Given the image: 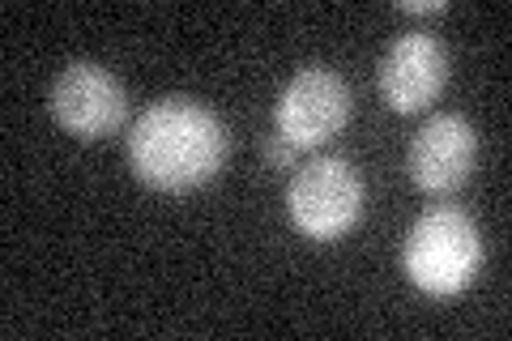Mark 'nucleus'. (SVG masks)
Wrapping results in <instances>:
<instances>
[{
    "instance_id": "20e7f679",
    "label": "nucleus",
    "mask_w": 512,
    "mask_h": 341,
    "mask_svg": "<svg viewBox=\"0 0 512 341\" xmlns=\"http://www.w3.org/2000/svg\"><path fill=\"white\" fill-rule=\"evenodd\" d=\"M47 103H52V116L60 128H69L73 137H86V141L116 133L128 116V94L120 86V77L90 60L64 64L60 77L52 81Z\"/></svg>"
},
{
    "instance_id": "6e6552de",
    "label": "nucleus",
    "mask_w": 512,
    "mask_h": 341,
    "mask_svg": "<svg viewBox=\"0 0 512 341\" xmlns=\"http://www.w3.org/2000/svg\"><path fill=\"white\" fill-rule=\"evenodd\" d=\"M295 158H299V145H291L282 133L265 141V162H269L274 171H291V167H295Z\"/></svg>"
},
{
    "instance_id": "7ed1b4c3",
    "label": "nucleus",
    "mask_w": 512,
    "mask_h": 341,
    "mask_svg": "<svg viewBox=\"0 0 512 341\" xmlns=\"http://www.w3.org/2000/svg\"><path fill=\"white\" fill-rule=\"evenodd\" d=\"M363 175L338 154L303 162L286 188V214L308 239H338L363 218Z\"/></svg>"
},
{
    "instance_id": "423d86ee",
    "label": "nucleus",
    "mask_w": 512,
    "mask_h": 341,
    "mask_svg": "<svg viewBox=\"0 0 512 341\" xmlns=\"http://www.w3.org/2000/svg\"><path fill=\"white\" fill-rule=\"evenodd\" d=\"M444 81H448V52L427 30L397 35L380 60V94H384V103L393 111H402V116L436 103Z\"/></svg>"
},
{
    "instance_id": "39448f33",
    "label": "nucleus",
    "mask_w": 512,
    "mask_h": 341,
    "mask_svg": "<svg viewBox=\"0 0 512 341\" xmlns=\"http://www.w3.org/2000/svg\"><path fill=\"white\" fill-rule=\"evenodd\" d=\"M350 116V90L346 81L325 69V64H308L299 69L278 94V133L299 145V150H312V145H325Z\"/></svg>"
},
{
    "instance_id": "0eeeda50",
    "label": "nucleus",
    "mask_w": 512,
    "mask_h": 341,
    "mask_svg": "<svg viewBox=\"0 0 512 341\" xmlns=\"http://www.w3.org/2000/svg\"><path fill=\"white\" fill-rule=\"evenodd\" d=\"M474 154H478L474 124L457 116V111H440L410 141V180L423 192H431V197L457 192L470 180Z\"/></svg>"
},
{
    "instance_id": "1a4fd4ad",
    "label": "nucleus",
    "mask_w": 512,
    "mask_h": 341,
    "mask_svg": "<svg viewBox=\"0 0 512 341\" xmlns=\"http://www.w3.org/2000/svg\"><path fill=\"white\" fill-rule=\"evenodd\" d=\"M402 13H444V0H427V5L423 0H406Z\"/></svg>"
},
{
    "instance_id": "f257e3e1",
    "label": "nucleus",
    "mask_w": 512,
    "mask_h": 341,
    "mask_svg": "<svg viewBox=\"0 0 512 341\" xmlns=\"http://www.w3.org/2000/svg\"><path fill=\"white\" fill-rule=\"evenodd\" d=\"M227 124L197 99H158L128 128V167L146 188L188 192L227 162Z\"/></svg>"
},
{
    "instance_id": "f03ea898",
    "label": "nucleus",
    "mask_w": 512,
    "mask_h": 341,
    "mask_svg": "<svg viewBox=\"0 0 512 341\" xmlns=\"http://www.w3.org/2000/svg\"><path fill=\"white\" fill-rule=\"evenodd\" d=\"M402 265L406 278L427 295H457L474 282L478 265H483V235H478L474 218L453 205L427 209L410 226Z\"/></svg>"
}]
</instances>
